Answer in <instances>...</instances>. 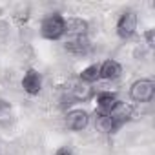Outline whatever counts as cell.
I'll return each instance as SVG.
<instances>
[{"instance_id": "6da1fadb", "label": "cell", "mask_w": 155, "mask_h": 155, "mask_svg": "<svg viewBox=\"0 0 155 155\" xmlns=\"http://www.w3.org/2000/svg\"><path fill=\"white\" fill-rule=\"evenodd\" d=\"M66 35V17L60 13H51L42 18L40 22V37L46 40H60Z\"/></svg>"}, {"instance_id": "7a4b0ae2", "label": "cell", "mask_w": 155, "mask_h": 155, "mask_svg": "<svg viewBox=\"0 0 155 155\" xmlns=\"http://www.w3.org/2000/svg\"><path fill=\"white\" fill-rule=\"evenodd\" d=\"M155 97V82L151 79H139L130 86V99L139 104L151 102Z\"/></svg>"}, {"instance_id": "3957f363", "label": "cell", "mask_w": 155, "mask_h": 155, "mask_svg": "<svg viewBox=\"0 0 155 155\" xmlns=\"http://www.w3.org/2000/svg\"><path fill=\"white\" fill-rule=\"evenodd\" d=\"M90 122H91V115L82 108L68 110L64 115V126L69 131H82L90 126Z\"/></svg>"}, {"instance_id": "277c9868", "label": "cell", "mask_w": 155, "mask_h": 155, "mask_svg": "<svg viewBox=\"0 0 155 155\" xmlns=\"http://www.w3.org/2000/svg\"><path fill=\"white\" fill-rule=\"evenodd\" d=\"M93 97H95V91H93L91 86L82 84V82H75L69 88H66L62 102L68 101V104H77V102H86V101H90Z\"/></svg>"}, {"instance_id": "5b68a950", "label": "cell", "mask_w": 155, "mask_h": 155, "mask_svg": "<svg viewBox=\"0 0 155 155\" xmlns=\"http://www.w3.org/2000/svg\"><path fill=\"white\" fill-rule=\"evenodd\" d=\"M115 31H117V37L120 40L133 38L135 33H137V15H135V11H124L117 20Z\"/></svg>"}, {"instance_id": "8992f818", "label": "cell", "mask_w": 155, "mask_h": 155, "mask_svg": "<svg viewBox=\"0 0 155 155\" xmlns=\"http://www.w3.org/2000/svg\"><path fill=\"white\" fill-rule=\"evenodd\" d=\"M20 86H22V90H24L28 95H31V97L38 95V93L42 91V75H40L35 68L26 69L22 81H20Z\"/></svg>"}, {"instance_id": "52a82bcc", "label": "cell", "mask_w": 155, "mask_h": 155, "mask_svg": "<svg viewBox=\"0 0 155 155\" xmlns=\"http://www.w3.org/2000/svg\"><path fill=\"white\" fill-rule=\"evenodd\" d=\"M64 49L75 57H86L91 51V40L86 37H75V38H68L64 44Z\"/></svg>"}, {"instance_id": "ba28073f", "label": "cell", "mask_w": 155, "mask_h": 155, "mask_svg": "<svg viewBox=\"0 0 155 155\" xmlns=\"http://www.w3.org/2000/svg\"><path fill=\"white\" fill-rule=\"evenodd\" d=\"M120 102H122V101H120L119 95L113 93V91H99V93H97V110L102 111V113H111V111H115Z\"/></svg>"}, {"instance_id": "9c48e42d", "label": "cell", "mask_w": 155, "mask_h": 155, "mask_svg": "<svg viewBox=\"0 0 155 155\" xmlns=\"http://www.w3.org/2000/svg\"><path fill=\"white\" fill-rule=\"evenodd\" d=\"M88 29H90L88 20L79 18V17H71V18H66V35L64 37H68V38L86 37L88 35Z\"/></svg>"}, {"instance_id": "30bf717a", "label": "cell", "mask_w": 155, "mask_h": 155, "mask_svg": "<svg viewBox=\"0 0 155 155\" xmlns=\"http://www.w3.org/2000/svg\"><path fill=\"white\" fill-rule=\"evenodd\" d=\"M122 75V66L113 60V58H106L104 62L99 64V77L102 81H117Z\"/></svg>"}, {"instance_id": "8fae6325", "label": "cell", "mask_w": 155, "mask_h": 155, "mask_svg": "<svg viewBox=\"0 0 155 155\" xmlns=\"http://www.w3.org/2000/svg\"><path fill=\"white\" fill-rule=\"evenodd\" d=\"M91 120H93V126H95L97 131L106 133V135H113V133H117L115 128H113V120H111V117H110L108 113H102V111L95 110V113L91 115Z\"/></svg>"}, {"instance_id": "7c38bea8", "label": "cell", "mask_w": 155, "mask_h": 155, "mask_svg": "<svg viewBox=\"0 0 155 155\" xmlns=\"http://www.w3.org/2000/svg\"><path fill=\"white\" fill-rule=\"evenodd\" d=\"M99 81H101V77H99V64H90V66H86L79 73V82H82V84L91 86V84H95Z\"/></svg>"}, {"instance_id": "4fadbf2b", "label": "cell", "mask_w": 155, "mask_h": 155, "mask_svg": "<svg viewBox=\"0 0 155 155\" xmlns=\"http://www.w3.org/2000/svg\"><path fill=\"white\" fill-rule=\"evenodd\" d=\"M13 122H15V111H13V106H11L6 99L0 97V126L8 128V126H11Z\"/></svg>"}, {"instance_id": "5bb4252c", "label": "cell", "mask_w": 155, "mask_h": 155, "mask_svg": "<svg viewBox=\"0 0 155 155\" xmlns=\"http://www.w3.org/2000/svg\"><path fill=\"white\" fill-rule=\"evenodd\" d=\"M144 37H146V42H148V46L151 48V46H153V29H148V31L144 33Z\"/></svg>"}, {"instance_id": "9a60e30c", "label": "cell", "mask_w": 155, "mask_h": 155, "mask_svg": "<svg viewBox=\"0 0 155 155\" xmlns=\"http://www.w3.org/2000/svg\"><path fill=\"white\" fill-rule=\"evenodd\" d=\"M55 155H73V153H71L68 148H58V150L55 151Z\"/></svg>"}]
</instances>
